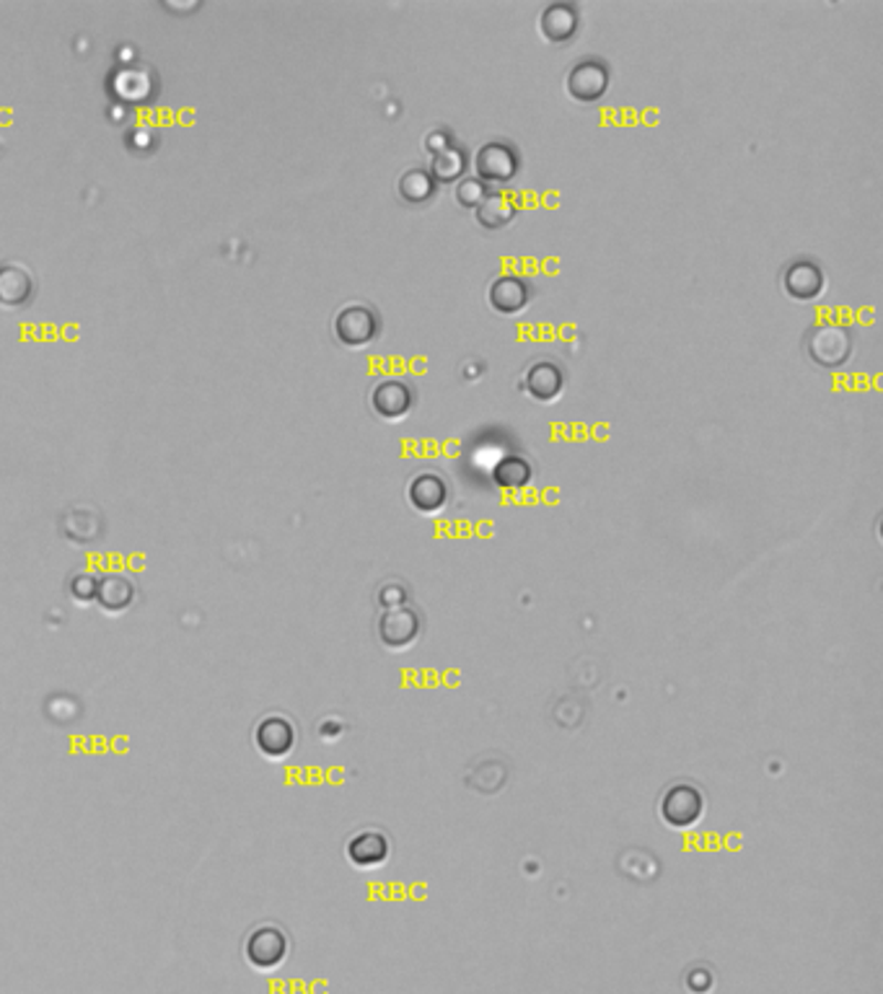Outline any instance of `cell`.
<instances>
[{
	"label": "cell",
	"mask_w": 883,
	"mask_h": 994,
	"mask_svg": "<svg viewBox=\"0 0 883 994\" xmlns=\"http://www.w3.org/2000/svg\"><path fill=\"white\" fill-rule=\"evenodd\" d=\"M659 813L669 828H692L705 816V795L694 782H674L661 795Z\"/></svg>",
	"instance_id": "6da1fadb"
},
{
	"label": "cell",
	"mask_w": 883,
	"mask_h": 994,
	"mask_svg": "<svg viewBox=\"0 0 883 994\" xmlns=\"http://www.w3.org/2000/svg\"><path fill=\"white\" fill-rule=\"evenodd\" d=\"M809 358L821 368H840L848 363L852 352V335L842 324H819L811 329L809 342H806Z\"/></svg>",
	"instance_id": "7a4b0ae2"
},
{
	"label": "cell",
	"mask_w": 883,
	"mask_h": 994,
	"mask_svg": "<svg viewBox=\"0 0 883 994\" xmlns=\"http://www.w3.org/2000/svg\"><path fill=\"white\" fill-rule=\"evenodd\" d=\"M518 150L505 140H490L477 150L474 156V169H477V179L487 187H503L508 184L513 177L518 175Z\"/></svg>",
	"instance_id": "3957f363"
},
{
	"label": "cell",
	"mask_w": 883,
	"mask_h": 994,
	"mask_svg": "<svg viewBox=\"0 0 883 994\" xmlns=\"http://www.w3.org/2000/svg\"><path fill=\"white\" fill-rule=\"evenodd\" d=\"M288 935L275 924L256 928L244 943V959L256 971H273L288 959Z\"/></svg>",
	"instance_id": "277c9868"
},
{
	"label": "cell",
	"mask_w": 883,
	"mask_h": 994,
	"mask_svg": "<svg viewBox=\"0 0 883 994\" xmlns=\"http://www.w3.org/2000/svg\"><path fill=\"white\" fill-rule=\"evenodd\" d=\"M379 327V316L366 304H350L339 308L335 316V337L345 348H366L368 342L376 340Z\"/></svg>",
	"instance_id": "5b68a950"
},
{
	"label": "cell",
	"mask_w": 883,
	"mask_h": 994,
	"mask_svg": "<svg viewBox=\"0 0 883 994\" xmlns=\"http://www.w3.org/2000/svg\"><path fill=\"white\" fill-rule=\"evenodd\" d=\"M609 67L603 65V60L599 57H584L578 60L576 65L570 67L568 78H565V88L572 99L580 104H591L599 102L609 88Z\"/></svg>",
	"instance_id": "8992f818"
},
{
	"label": "cell",
	"mask_w": 883,
	"mask_h": 994,
	"mask_svg": "<svg viewBox=\"0 0 883 994\" xmlns=\"http://www.w3.org/2000/svg\"><path fill=\"white\" fill-rule=\"evenodd\" d=\"M254 745L262 757L281 762V759L291 757L293 749H296V728L283 715H267L254 728Z\"/></svg>",
	"instance_id": "52a82bcc"
},
{
	"label": "cell",
	"mask_w": 883,
	"mask_h": 994,
	"mask_svg": "<svg viewBox=\"0 0 883 994\" xmlns=\"http://www.w3.org/2000/svg\"><path fill=\"white\" fill-rule=\"evenodd\" d=\"M345 855L358 870H374L389 860L391 842L387 834L376 832V828H366V832H358L356 837L347 842Z\"/></svg>",
	"instance_id": "ba28073f"
},
{
	"label": "cell",
	"mask_w": 883,
	"mask_h": 994,
	"mask_svg": "<svg viewBox=\"0 0 883 994\" xmlns=\"http://www.w3.org/2000/svg\"><path fill=\"white\" fill-rule=\"evenodd\" d=\"M418 635H420V616L412 606H395L381 614L379 637L387 647L402 651V647H410L414 639H418Z\"/></svg>",
	"instance_id": "9c48e42d"
},
{
	"label": "cell",
	"mask_w": 883,
	"mask_h": 994,
	"mask_svg": "<svg viewBox=\"0 0 883 994\" xmlns=\"http://www.w3.org/2000/svg\"><path fill=\"white\" fill-rule=\"evenodd\" d=\"M782 288L796 300H813L824 293V273L813 260H796L785 269Z\"/></svg>",
	"instance_id": "30bf717a"
},
{
	"label": "cell",
	"mask_w": 883,
	"mask_h": 994,
	"mask_svg": "<svg viewBox=\"0 0 883 994\" xmlns=\"http://www.w3.org/2000/svg\"><path fill=\"white\" fill-rule=\"evenodd\" d=\"M412 402H414L412 387L402 379H383L376 383L371 391L374 412L387 420L404 417V414L412 410Z\"/></svg>",
	"instance_id": "8fae6325"
},
{
	"label": "cell",
	"mask_w": 883,
	"mask_h": 994,
	"mask_svg": "<svg viewBox=\"0 0 883 994\" xmlns=\"http://www.w3.org/2000/svg\"><path fill=\"white\" fill-rule=\"evenodd\" d=\"M407 497H410L412 508L420 510V514L433 516L438 510H443L449 500V487L438 474L433 472H422L410 482L407 487Z\"/></svg>",
	"instance_id": "7c38bea8"
},
{
	"label": "cell",
	"mask_w": 883,
	"mask_h": 994,
	"mask_svg": "<svg viewBox=\"0 0 883 994\" xmlns=\"http://www.w3.org/2000/svg\"><path fill=\"white\" fill-rule=\"evenodd\" d=\"M563 387H565L563 368L553 363V360H537L524 376L526 394L537 399V402H553V399L563 394Z\"/></svg>",
	"instance_id": "4fadbf2b"
},
{
	"label": "cell",
	"mask_w": 883,
	"mask_h": 994,
	"mask_svg": "<svg viewBox=\"0 0 883 994\" xmlns=\"http://www.w3.org/2000/svg\"><path fill=\"white\" fill-rule=\"evenodd\" d=\"M532 300V285L518 275H501L490 285V306L501 314L524 311Z\"/></svg>",
	"instance_id": "5bb4252c"
},
{
	"label": "cell",
	"mask_w": 883,
	"mask_h": 994,
	"mask_svg": "<svg viewBox=\"0 0 883 994\" xmlns=\"http://www.w3.org/2000/svg\"><path fill=\"white\" fill-rule=\"evenodd\" d=\"M539 32L547 42H568L578 32V9L572 3H549L539 17Z\"/></svg>",
	"instance_id": "9a60e30c"
},
{
	"label": "cell",
	"mask_w": 883,
	"mask_h": 994,
	"mask_svg": "<svg viewBox=\"0 0 883 994\" xmlns=\"http://www.w3.org/2000/svg\"><path fill=\"white\" fill-rule=\"evenodd\" d=\"M34 281L32 273L17 262L0 265V304L3 306H21L32 298Z\"/></svg>",
	"instance_id": "2e32d148"
},
{
	"label": "cell",
	"mask_w": 883,
	"mask_h": 994,
	"mask_svg": "<svg viewBox=\"0 0 883 994\" xmlns=\"http://www.w3.org/2000/svg\"><path fill=\"white\" fill-rule=\"evenodd\" d=\"M133 599H135L133 580L127 575H119V572L104 575L99 580V585H96V601H99V606L109 614L125 612V609L133 604Z\"/></svg>",
	"instance_id": "e0dca14e"
},
{
	"label": "cell",
	"mask_w": 883,
	"mask_h": 994,
	"mask_svg": "<svg viewBox=\"0 0 883 994\" xmlns=\"http://www.w3.org/2000/svg\"><path fill=\"white\" fill-rule=\"evenodd\" d=\"M516 213H518L516 202H513L508 194L493 192V194H487V198L480 202L477 223L482 225V229L497 231V229H505V225H508L513 218H516Z\"/></svg>",
	"instance_id": "ac0fdd59"
},
{
	"label": "cell",
	"mask_w": 883,
	"mask_h": 994,
	"mask_svg": "<svg viewBox=\"0 0 883 994\" xmlns=\"http://www.w3.org/2000/svg\"><path fill=\"white\" fill-rule=\"evenodd\" d=\"M428 171H430V177L435 179V184L438 182H441V184L459 182V179H462L464 171H466V154L459 146H451L446 150H441V154L433 156V161H430Z\"/></svg>",
	"instance_id": "d6986e66"
},
{
	"label": "cell",
	"mask_w": 883,
	"mask_h": 994,
	"mask_svg": "<svg viewBox=\"0 0 883 994\" xmlns=\"http://www.w3.org/2000/svg\"><path fill=\"white\" fill-rule=\"evenodd\" d=\"M435 179L428 169H410L399 177V198L410 205H422L435 194Z\"/></svg>",
	"instance_id": "ffe728a7"
},
{
	"label": "cell",
	"mask_w": 883,
	"mask_h": 994,
	"mask_svg": "<svg viewBox=\"0 0 883 994\" xmlns=\"http://www.w3.org/2000/svg\"><path fill=\"white\" fill-rule=\"evenodd\" d=\"M493 477L497 485L505 489H518V487H524L528 479H532V466H528L526 458L508 456L495 466Z\"/></svg>",
	"instance_id": "44dd1931"
},
{
	"label": "cell",
	"mask_w": 883,
	"mask_h": 994,
	"mask_svg": "<svg viewBox=\"0 0 883 994\" xmlns=\"http://www.w3.org/2000/svg\"><path fill=\"white\" fill-rule=\"evenodd\" d=\"M490 194V190H487V184L485 182H480L477 177H464V179H459V184H456V202L462 208H474L477 210L480 208V202L485 200Z\"/></svg>",
	"instance_id": "7402d4cb"
},
{
	"label": "cell",
	"mask_w": 883,
	"mask_h": 994,
	"mask_svg": "<svg viewBox=\"0 0 883 994\" xmlns=\"http://www.w3.org/2000/svg\"><path fill=\"white\" fill-rule=\"evenodd\" d=\"M713 982H715L713 971L705 966H694L690 969V974H686V990L692 994H707L713 990Z\"/></svg>",
	"instance_id": "603a6c76"
},
{
	"label": "cell",
	"mask_w": 883,
	"mask_h": 994,
	"mask_svg": "<svg viewBox=\"0 0 883 994\" xmlns=\"http://www.w3.org/2000/svg\"><path fill=\"white\" fill-rule=\"evenodd\" d=\"M96 585H99V578H94L92 572H81L71 580V593L78 601H92L96 599Z\"/></svg>",
	"instance_id": "cb8c5ba5"
},
{
	"label": "cell",
	"mask_w": 883,
	"mask_h": 994,
	"mask_svg": "<svg viewBox=\"0 0 883 994\" xmlns=\"http://www.w3.org/2000/svg\"><path fill=\"white\" fill-rule=\"evenodd\" d=\"M451 146H454V135H451V130H446V127H435V130H430L425 135V150H430L433 156Z\"/></svg>",
	"instance_id": "d4e9b609"
},
{
	"label": "cell",
	"mask_w": 883,
	"mask_h": 994,
	"mask_svg": "<svg viewBox=\"0 0 883 994\" xmlns=\"http://www.w3.org/2000/svg\"><path fill=\"white\" fill-rule=\"evenodd\" d=\"M404 601H407V596H404L402 585H387V589H381V604L387 609L404 606Z\"/></svg>",
	"instance_id": "484cf974"
}]
</instances>
